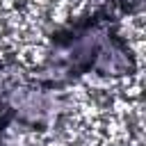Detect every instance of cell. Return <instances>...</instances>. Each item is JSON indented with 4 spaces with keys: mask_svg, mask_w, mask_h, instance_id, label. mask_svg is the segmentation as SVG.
Wrapping results in <instances>:
<instances>
[{
    "mask_svg": "<svg viewBox=\"0 0 146 146\" xmlns=\"http://www.w3.org/2000/svg\"><path fill=\"white\" fill-rule=\"evenodd\" d=\"M5 100H7L11 116H16V119H21L23 123H30V125L48 123L59 107L55 91L50 87H41V84L14 87L5 96Z\"/></svg>",
    "mask_w": 146,
    "mask_h": 146,
    "instance_id": "obj_1",
    "label": "cell"
}]
</instances>
